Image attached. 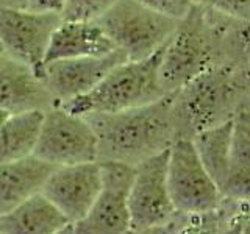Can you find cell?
<instances>
[{"label":"cell","instance_id":"cell-8","mask_svg":"<svg viewBox=\"0 0 250 234\" xmlns=\"http://www.w3.org/2000/svg\"><path fill=\"white\" fill-rule=\"evenodd\" d=\"M97 162L100 192L88 213L72 223L75 234H127L130 230L127 195L135 176V166L113 159Z\"/></svg>","mask_w":250,"mask_h":234},{"label":"cell","instance_id":"cell-22","mask_svg":"<svg viewBox=\"0 0 250 234\" xmlns=\"http://www.w3.org/2000/svg\"><path fill=\"white\" fill-rule=\"evenodd\" d=\"M219 208L222 213V226L219 234H241L249 222V201L224 197Z\"/></svg>","mask_w":250,"mask_h":234},{"label":"cell","instance_id":"cell-24","mask_svg":"<svg viewBox=\"0 0 250 234\" xmlns=\"http://www.w3.org/2000/svg\"><path fill=\"white\" fill-rule=\"evenodd\" d=\"M200 3L234 20L247 22L250 18V0H200Z\"/></svg>","mask_w":250,"mask_h":234},{"label":"cell","instance_id":"cell-17","mask_svg":"<svg viewBox=\"0 0 250 234\" xmlns=\"http://www.w3.org/2000/svg\"><path fill=\"white\" fill-rule=\"evenodd\" d=\"M67 223V218L39 192L0 214V234H53Z\"/></svg>","mask_w":250,"mask_h":234},{"label":"cell","instance_id":"cell-14","mask_svg":"<svg viewBox=\"0 0 250 234\" xmlns=\"http://www.w3.org/2000/svg\"><path fill=\"white\" fill-rule=\"evenodd\" d=\"M114 49L96 20H61L52 33L44 64L57 59L100 57Z\"/></svg>","mask_w":250,"mask_h":234},{"label":"cell","instance_id":"cell-5","mask_svg":"<svg viewBox=\"0 0 250 234\" xmlns=\"http://www.w3.org/2000/svg\"><path fill=\"white\" fill-rule=\"evenodd\" d=\"M97 136L83 116L61 106L47 109L39 128L33 156L53 167L97 161Z\"/></svg>","mask_w":250,"mask_h":234},{"label":"cell","instance_id":"cell-12","mask_svg":"<svg viewBox=\"0 0 250 234\" xmlns=\"http://www.w3.org/2000/svg\"><path fill=\"white\" fill-rule=\"evenodd\" d=\"M102 187L99 162L55 167L45 179L41 194L70 223L88 213Z\"/></svg>","mask_w":250,"mask_h":234},{"label":"cell","instance_id":"cell-3","mask_svg":"<svg viewBox=\"0 0 250 234\" xmlns=\"http://www.w3.org/2000/svg\"><path fill=\"white\" fill-rule=\"evenodd\" d=\"M246 74L231 72L227 67H211L183 88L175 91V108L182 137L230 120L247 103Z\"/></svg>","mask_w":250,"mask_h":234},{"label":"cell","instance_id":"cell-11","mask_svg":"<svg viewBox=\"0 0 250 234\" xmlns=\"http://www.w3.org/2000/svg\"><path fill=\"white\" fill-rule=\"evenodd\" d=\"M121 50L100 57H82L57 59L44 64L42 81L58 105L92 91L111 70L125 62Z\"/></svg>","mask_w":250,"mask_h":234},{"label":"cell","instance_id":"cell-28","mask_svg":"<svg viewBox=\"0 0 250 234\" xmlns=\"http://www.w3.org/2000/svg\"><path fill=\"white\" fill-rule=\"evenodd\" d=\"M8 116H10V114H8L6 111H3V109L0 108V127L3 125V122L6 120V117H8Z\"/></svg>","mask_w":250,"mask_h":234},{"label":"cell","instance_id":"cell-20","mask_svg":"<svg viewBox=\"0 0 250 234\" xmlns=\"http://www.w3.org/2000/svg\"><path fill=\"white\" fill-rule=\"evenodd\" d=\"M174 234H219L222 226L221 208L202 213H177L167 222Z\"/></svg>","mask_w":250,"mask_h":234},{"label":"cell","instance_id":"cell-15","mask_svg":"<svg viewBox=\"0 0 250 234\" xmlns=\"http://www.w3.org/2000/svg\"><path fill=\"white\" fill-rule=\"evenodd\" d=\"M55 167L30 155L13 162L0 164V214L42 191Z\"/></svg>","mask_w":250,"mask_h":234},{"label":"cell","instance_id":"cell-26","mask_svg":"<svg viewBox=\"0 0 250 234\" xmlns=\"http://www.w3.org/2000/svg\"><path fill=\"white\" fill-rule=\"evenodd\" d=\"M127 234H174L172 230L169 228V225H158V226H148V228H139L133 230L130 228Z\"/></svg>","mask_w":250,"mask_h":234},{"label":"cell","instance_id":"cell-10","mask_svg":"<svg viewBox=\"0 0 250 234\" xmlns=\"http://www.w3.org/2000/svg\"><path fill=\"white\" fill-rule=\"evenodd\" d=\"M167 155L169 148L135 166V176L127 195L130 228L133 230L166 225L175 214L166 181Z\"/></svg>","mask_w":250,"mask_h":234},{"label":"cell","instance_id":"cell-1","mask_svg":"<svg viewBox=\"0 0 250 234\" xmlns=\"http://www.w3.org/2000/svg\"><path fill=\"white\" fill-rule=\"evenodd\" d=\"M97 136V161L113 159L136 166L182 137L175 91L150 105L113 114L83 116Z\"/></svg>","mask_w":250,"mask_h":234},{"label":"cell","instance_id":"cell-25","mask_svg":"<svg viewBox=\"0 0 250 234\" xmlns=\"http://www.w3.org/2000/svg\"><path fill=\"white\" fill-rule=\"evenodd\" d=\"M64 0H6L5 6L22 8L35 13H61Z\"/></svg>","mask_w":250,"mask_h":234},{"label":"cell","instance_id":"cell-6","mask_svg":"<svg viewBox=\"0 0 250 234\" xmlns=\"http://www.w3.org/2000/svg\"><path fill=\"white\" fill-rule=\"evenodd\" d=\"M199 5H195L183 20H180L175 33L164 49L160 80L167 94L178 91L192 78L214 67L213 44L209 31L202 22V16L197 14Z\"/></svg>","mask_w":250,"mask_h":234},{"label":"cell","instance_id":"cell-27","mask_svg":"<svg viewBox=\"0 0 250 234\" xmlns=\"http://www.w3.org/2000/svg\"><path fill=\"white\" fill-rule=\"evenodd\" d=\"M53 234H75L74 225L72 223H67V225L62 226V228H60L58 231H55Z\"/></svg>","mask_w":250,"mask_h":234},{"label":"cell","instance_id":"cell-16","mask_svg":"<svg viewBox=\"0 0 250 234\" xmlns=\"http://www.w3.org/2000/svg\"><path fill=\"white\" fill-rule=\"evenodd\" d=\"M222 197L247 200L250 195V116L247 103L233 117L229 174L222 187Z\"/></svg>","mask_w":250,"mask_h":234},{"label":"cell","instance_id":"cell-2","mask_svg":"<svg viewBox=\"0 0 250 234\" xmlns=\"http://www.w3.org/2000/svg\"><path fill=\"white\" fill-rule=\"evenodd\" d=\"M166 44L144 59L121 62L92 91L60 106L77 116H88L121 113L158 101L167 96L160 80Z\"/></svg>","mask_w":250,"mask_h":234},{"label":"cell","instance_id":"cell-7","mask_svg":"<svg viewBox=\"0 0 250 234\" xmlns=\"http://www.w3.org/2000/svg\"><path fill=\"white\" fill-rule=\"evenodd\" d=\"M166 181L177 213L213 211L222 203V194L203 169L189 137H178L169 147Z\"/></svg>","mask_w":250,"mask_h":234},{"label":"cell","instance_id":"cell-18","mask_svg":"<svg viewBox=\"0 0 250 234\" xmlns=\"http://www.w3.org/2000/svg\"><path fill=\"white\" fill-rule=\"evenodd\" d=\"M231 128L233 119L205 128L189 137L203 169L219 187V191H222L229 174Z\"/></svg>","mask_w":250,"mask_h":234},{"label":"cell","instance_id":"cell-30","mask_svg":"<svg viewBox=\"0 0 250 234\" xmlns=\"http://www.w3.org/2000/svg\"><path fill=\"white\" fill-rule=\"evenodd\" d=\"M3 53V49H2V45H0V55H2Z\"/></svg>","mask_w":250,"mask_h":234},{"label":"cell","instance_id":"cell-9","mask_svg":"<svg viewBox=\"0 0 250 234\" xmlns=\"http://www.w3.org/2000/svg\"><path fill=\"white\" fill-rule=\"evenodd\" d=\"M61 20L58 13H35L14 6H0V45L3 53L28 64L42 80L47 47Z\"/></svg>","mask_w":250,"mask_h":234},{"label":"cell","instance_id":"cell-23","mask_svg":"<svg viewBox=\"0 0 250 234\" xmlns=\"http://www.w3.org/2000/svg\"><path fill=\"white\" fill-rule=\"evenodd\" d=\"M136 2L180 22L189 14L195 5L200 3V0H136Z\"/></svg>","mask_w":250,"mask_h":234},{"label":"cell","instance_id":"cell-29","mask_svg":"<svg viewBox=\"0 0 250 234\" xmlns=\"http://www.w3.org/2000/svg\"><path fill=\"white\" fill-rule=\"evenodd\" d=\"M3 5H6V0H0V6H3Z\"/></svg>","mask_w":250,"mask_h":234},{"label":"cell","instance_id":"cell-4","mask_svg":"<svg viewBox=\"0 0 250 234\" xmlns=\"http://www.w3.org/2000/svg\"><path fill=\"white\" fill-rule=\"evenodd\" d=\"M96 22L127 61L150 57L169 41L180 23L136 0H117Z\"/></svg>","mask_w":250,"mask_h":234},{"label":"cell","instance_id":"cell-13","mask_svg":"<svg viewBox=\"0 0 250 234\" xmlns=\"http://www.w3.org/2000/svg\"><path fill=\"white\" fill-rule=\"evenodd\" d=\"M60 106L44 81L25 62L0 55V108L8 114L47 111Z\"/></svg>","mask_w":250,"mask_h":234},{"label":"cell","instance_id":"cell-19","mask_svg":"<svg viewBox=\"0 0 250 234\" xmlns=\"http://www.w3.org/2000/svg\"><path fill=\"white\" fill-rule=\"evenodd\" d=\"M44 111L10 114L0 127V164L33 155Z\"/></svg>","mask_w":250,"mask_h":234},{"label":"cell","instance_id":"cell-21","mask_svg":"<svg viewBox=\"0 0 250 234\" xmlns=\"http://www.w3.org/2000/svg\"><path fill=\"white\" fill-rule=\"evenodd\" d=\"M117 0H64L62 20H97Z\"/></svg>","mask_w":250,"mask_h":234}]
</instances>
